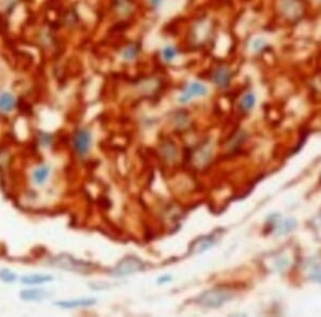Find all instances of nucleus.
<instances>
[{
    "label": "nucleus",
    "instance_id": "1",
    "mask_svg": "<svg viewBox=\"0 0 321 317\" xmlns=\"http://www.w3.org/2000/svg\"><path fill=\"white\" fill-rule=\"evenodd\" d=\"M278 11L288 23H298L306 13L304 0H279Z\"/></svg>",
    "mask_w": 321,
    "mask_h": 317
},
{
    "label": "nucleus",
    "instance_id": "2",
    "mask_svg": "<svg viewBox=\"0 0 321 317\" xmlns=\"http://www.w3.org/2000/svg\"><path fill=\"white\" fill-rule=\"evenodd\" d=\"M234 298V293L228 288L225 287H214L209 291L202 293L198 299L197 302L204 306L212 309V307H220L224 305L226 302L230 301Z\"/></svg>",
    "mask_w": 321,
    "mask_h": 317
},
{
    "label": "nucleus",
    "instance_id": "3",
    "mask_svg": "<svg viewBox=\"0 0 321 317\" xmlns=\"http://www.w3.org/2000/svg\"><path fill=\"white\" fill-rule=\"evenodd\" d=\"M145 265L144 262L140 261L138 258L135 257H128L122 259L117 266H116L113 270V276L115 277H124V276H130L138 271L144 269Z\"/></svg>",
    "mask_w": 321,
    "mask_h": 317
},
{
    "label": "nucleus",
    "instance_id": "4",
    "mask_svg": "<svg viewBox=\"0 0 321 317\" xmlns=\"http://www.w3.org/2000/svg\"><path fill=\"white\" fill-rule=\"evenodd\" d=\"M208 93L209 89L206 85L200 83V81H192L184 88L181 95L179 96V102L181 104H186L191 102L193 98L207 96Z\"/></svg>",
    "mask_w": 321,
    "mask_h": 317
},
{
    "label": "nucleus",
    "instance_id": "5",
    "mask_svg": "<svg viewBox=\"0 0 321 317\" xmlns=\"http://www.w3.org/2000/svg\"><path fill=\"white\" fill-rule=\"evenodd\" d=\"M234 78V72L228 66L221 65L212 73V81L220 89H227Z\"/></svg>",
    "mask_w": 321,
    "mask_h": 317
},
{
    "label": "nucleus",
    "instance_id": "6",
    "mask_svg": "<svg viewBox=\"0 0 321 317\" xmlns=\"http://www.w3.org/2000/svg\"><path fill=\"white\" fill-rule=\"evenodd\" d=\"M74 149L80 157H85L89 150H90L91 144V134L88 130L82 129L76 132L74 135Z\"/></svg>",
    "mask_w": 321,
    "mask_h": 317
},
{
    "label": "nucleus",
    "instance_id": "7",
    "mask_svg": "<svg viewBox=\"0 0 321 317\" xmlns=\"http://www.w3.org/2000/svg\"><path fill=\"white\" fill-rule=\"evenodd\" d=\"M217 242V238L213 235H207V236L199 237L196 240H194L190 247V253L191 255H199L204 251L210 249L212 246H214Z\"/></svg>",
    "mask_w": 321,
    "mask_h": 317
},
{
    "label": "nucleus",
    "instance_id": "8",
    "mask_svg": "<svg viewBox=\"0 0 321 317\" xmlns=\"http://www.w3.org/2000/svg\"><path fill=\"white\" fill-rule=\"evenodd\" d=\"M57 261V266L61 267V268H65V269H68V270H73V271H77V273H79V271H84V273H86V271L89 270V268H90V266L89 265H86L85 263L83 262H78L72 258H70L68 256L66 257H61L59 259L56 260Z\"/></svg>",
    "mask_w": 321,
    "mask_h": 317
},
{
    "label": "nucleus",
    "instance_id": "9",
    "mask_svg": "<svg viewBox=\"0 0 321 317\" xmlns=\"http://www.w3.org/2000/svg\"><path fill=\"white\" fill-rule=\"evenodd\" d=\"M306 273L308 277L315 282L321 284V258H311L306 263Z\"/></svg>",
    "mask_w": 321,
    "mask_h": 317
},
{
    "label": "nucleus",
    "instance_id": "10",
    "mask_svg": "<svg viewBox=\"0 0 321 317\" xmlns=\"http://www.w3.org/2000/svg\"><path fill=\"white\" fill-rule=\"evenodd\" d=\"M17 107V99L10 92L0 93V112L10 113Z\"/></svg>",
    "mask_w": 321,
    "mask_h": 317
},
{
    "label": "nucleus",
    "instance_id": "11",
    "mask_svg": "<svg viewBox=\"0 0 321 317\" xmlns=\"http://www.w3.org/2000/svg\"><path fill=\"white\" fill-rule=\"evenodd\" d=\"M95 302H96L95 299H92V298H78V299H73V300L56 302V305L64 307V309H74V307L90 306V305H93Z\"/></svg>",
    "mask_w": 321,
    "mask_h": 317
},
{
    "label": "nucleus",
    "instance_id": "12",
    "mask_svg": "<svg viewBox=\"0 0 321 317\" xmlns=\"http://www.w3.org/2000/svg\"><path fill=\"white\" fill-rule=\"evenodd\" d=\"M49 294L44 289H25L21 293V298L25 301H40L47 298Z\"/></svg>",
    "mask_w": 321,
    "mask_h": 317
},
{
    "label": "nucleus",
    "instance_id": "13",
    "mask_svg": "<svg viewBox=\"0 0 321 317\" xmlns=\"http://www.w3.org/2000/svg\"><path fill=\"white\" fill-rule=\"evenodd\" d=\"M140 55V47L137 44H129L124 46L120 51V57L122 60L132 62L138 59Z\"/></svg>",
    "mask_w": 321,
    "mask_h": 317
},
{
    "label": "nucleus",
    "instance_id": "14",
    "mask_svg": "<svg viewBox=\"0 0 321 317\" xmlns=\"http://www.w3.org/2000/svg\"><path fill=\"white\" fill-rule=\"evenodd\" d=\"M256 105V95L253 92H247L242 97H241L239 102V109L241 112L247 113L251 112Z\"/></svg>",
    "mask_w": 321,
    "mask_h": 317
},
{
    "label": "nucleus",
    "instance_id": "15",
    "mask_svg": "<svg viewBox=\"0 0 321 317\" xmlns=\"http://www.w3.org/2000/svg\"><path fill=\"white\" fill-rule=\"evenodd\" d=\"M161 55H162V59L164 62L173 63L180 57V50L175 45L167 44L163 47L162 51H161Z\"/></svg>",
    "mask_w": 321,
    "mask_h": 317
},
{
    "label": "nucleus",
    "instance_id": "16",
    "mask_svg": "<svg viewBox=\"0 0 321 317\" xmlns=\"http://www.w3.org/2000/svg\"><path fill=\"white\" fill-rule=\"evenodd\" d=\"M52 280V277L50 276H44V275H30L25 276L22 278V283L27 285H38L49 282Z\"/></svg>",
    "mask_w": 321,
    "mask_h": 317
},
{
    "label": "nucleus",
    "instance_id": "17",
    "mask_svg": "<svg viewBox=\"0 0 321 317\" xmlns=\"http://www.w3.org/2000/svg\"><path fill=\"white\" fill-rule=\"evenodd\" d=\"M115 8L122 16H129L133 12L132 0H115Z\"/></svg>",
    "mask_w": 321,
    "mask_h": 317
},
{
    "label": "nucleus",
    "instance_id": "18",
    "mask_svg": "<svg viewBox=\"0 0 321 317\" xmlns=\"http://www.w3.org/2000/svg\"><path fill=\"white\" fill-rule=\"evenodd\" d=\"M49 172L50 170L47 166H42L38 169H35L33 172V182L37 185H43L46 182Z\"/></svg>",
    "mask_w": 321,
    "mask_h": 317
},
{
    "label": "nucleus",
    "instance_id": "19",
    "mask_svg": "<svg viewBox=\"0 0 321 317\" xmlns=\"http://www.w3.org/2000/svg\"><path fill=\"white\" fill-rule=\"evenodd\" d=\"M297 226V221L294 220L293 218H290V219H286L282 221L279 226H278V235H285V234H288L289 232L293 231L294 229H296Z\"/></svg>",
    "mask_w": 321,
    "mask_h": 317
},
{
    "label": "nucleus",
    "instance_id": "20",
    "mask_svg": "<svg viewBox=\"0 0 321 317\" xmlns=\"http://www.w3.org/2000/svg\"><path fill=\"white\" fill-rule=\"evenodd\" d=\"M309 226L311 231L314 232L316 238L321 241V211L313 217V219L309 222Z\"/></svg>",
    "mask_w": 321,
    "mask_h": 317
},
{
    "label": "nucleus",
    "instance_id": "21",
    "mask_svg": "<svg viewBox=\"0 0 321 317\" xmlns=\"http://www.w3.org/2000/svg\"><path fill=\"white\" fill-rule=\"evenodd\" d=\"M0 279H2L4 282L12 283L16 280V276H15L14 273H12L11 270L2 269V270H0Z\"/></svg>",
    "mask_w": 321,
    "mask_h": 317
},
{
    "label": "nucleus",
    "instance_id": "22",
    "mask_svg": "<svg viewBox=\"0 0 321 317\" xmlns=\"http://www.w3.org/2000/svg\"><path fill=\"white\" fill-rule=\"evenodd\" d=\"M265 46H266V42L262 38H257L252 43V49L255 51H260L264 49Z\"/></svg>",
    "mask_w": 321,
    "mask_h": 317
},
{
    "label": "nucleus",
    "instance_id": "23",
    "mask_svg": "<svg viewBox=\"0 0 321 317\" xmlns=\"http://www.w3.org/2000/svg\"><path fill=\"white\" fill-rule=\"evenodd\" d=\"M164 148L166 149V151H164V155H166L169 159L172 158H175L176 157V147L174 146V144H171V143H167V144H164Z\"/></svg>",
    "mask_w": 321,
    "mask_h": 317
},
{
    "label": "nucleus",
    "instance_id": "24",
    "mask_svg": "<svg viewBox=\"0 0 321 317\" xmlns=\"http://www.w3.org/2000/svg\"><path fill=\"white\" fill-rule=\"evenodd\" d=\"M165 0H148V4L150 8L152 9H158L159 7H162Z\"/></svg>",
    "mask_w": 321,
    "mask_h": 317
},
{
    "label": "nucleus",
    "instance_id": "25",
    "mask_svg": "<svg viewBox=\"0 0 321 317\" xmlns=\"http://www.w3.org/2000/svg\"><path fill=\"white\" fill-rule=\"evenodd\" d=\"M172 280V278L169 277V276H164V277H162V278H159V283H166V282H169V281Z\"/></svg>",
    "mask_w": 321,
    "mask_h": 317
},
{
    "label": "nucleus",
    "instance_id": "26",
    "mask_svg": "<svg viewBox=\"0 0 321 317\" xmlns=\"http://www.w3.org/2000/svg\"><path fill=\"white\" fill-rule=\"evenodd\" d=\"M319 178H320V183H321V174H320V177H319Z\"/></svg>",
    "mask_w": 321,
    "mask_h": 317
},
{
    "label": "nucleus",
    "instance_id": "27",
    "mask_svg": "<svg viewBox=\"0 0 321 317\" xmlns=\"http://www.w3.org/2000/svg\"><path fill=\"white\" fill-rule=\"evenodd\" d=\"M315 2H321V0H315Z\"/></svg>",
    "mask_w": 321,
    "mask_h": 317
}]
</instances>
